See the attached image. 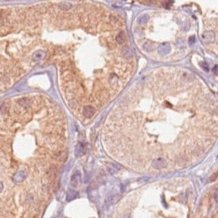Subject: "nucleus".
Returning a JSON list of instances; mask_svg holds the SVG:
<instances>
[{"instance_id":"obj_1","label":"nucleus","mask_w":218,"mask_h":218,"mask_svg":"<svg viewBox=\"0 0 218 218\" xmlns=\"http://www.w3.org/2000/svg\"><path fill=\"white\" fill-rule=\"evenodd\" d=\"M167 164L166 160L163 158H155L151 163V166L155 169H162L166 167Z\"/></svg>"},{"instance_id":"obj_2","label":"nucleus","mask_w":218,"mask_h":218,"mask_svg":"<svg viewBox=\"0 0 218 218\" xmlns=\"http://www.w3.org/2000/svg\"><path fill=\"white\" fill-rule=\"evenodd\" d=\"M96 113V108L91 106H85L82 108V115L85 118H91Z\"/></svg>"},{"instance_id":"obj_3","label":"nucleus","mask_w":218,"mask_h":218,"mask_svg":"<svg viewBox=\"0 0 218 218\" xmlns=\"http://www.w3.org/2000/svg\"><path fill=\"white\" fill-rule=\"evenodd\" d=\"M27 177V173L25 171H23V170H21V171H18L16 172L15 175L13 176V181L15 182V183H21L26 179V177Z\"/></svg>"},{"instance_id":"obj_4","label":"nucleus","mask_w":218,"mask_h":218,"mask_svg":"<svg viewBox=\"0 0 218 218\" xmlns=\"http://www.w3.org/2000/svg\"><path fill=\"white\" fill-rule=\"evenodd\" d=\"M80 180H81V175L80 172L76 171L71 177L70 183L73 187H77L80 183Z\"/></svg>"},{"instance_id":"obj_5","label":"nucleus","mask_w":218,"mask_h":218,"mask_svg":"<svg viewBox=\"0 0 218 218\" xmlns=\"http://www.w3.org/2000/svg\"><path fill=\"white\" fill-rule=\"evenodd\" d=\"M78 196V193L77 191L75 190H73V189H70L69 191H68L67 196H66V200L67 201H71L74 200V199Z\"/></svg>"},{"instance_id":"obj_6","label":"nucleus","mask_w":218,"mask_h":218,"mask_svg":"<svg viewBox=\"0 0 218 218\" xmlns=\"http://www.w3.org/2000/svg\"><path fill=\"white\" fill-rule=\"evenodd\" d=\"M4 189V185L2 183V182L0 181V192H1V191L3 190Z\"/></svg>"}]
</instances>
